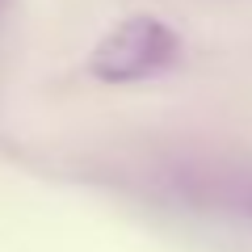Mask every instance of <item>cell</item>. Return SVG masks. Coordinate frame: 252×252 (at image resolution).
Masks as SVG:
<instances>
[{"mask_svg":"<svg viewBox=\"0 0 252 252\" xmlns=\"http://www.w3.org/2000/svg\"><path fill=\"white\" fill-rule=\"evenodd\" d=\"M181 55V38L152 13H130L109 26L89 51V76L101 84H135L160 76Z\"/></svg>","mask_w":252,"mask_h":252,"instance_id":"1","label":"cell"}]
</instances>
